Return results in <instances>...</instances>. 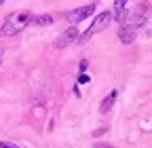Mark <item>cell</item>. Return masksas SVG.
<instances>
[{
    "label": "cell",
    "instance_id": "cell-1",
    "mask_svg": "<svg viewBox=\"0 0 152 148\" xmlns=\"http://www.w3.org/2000/svg\"><path fill=\"white\" fill-rule=\"evenodd\" d=\"M148 15H150V7L148 4H137L129 15H125V19L121 21V30H118V40L129 45L135 40L137 30L146 26L148 21Z\"/></svg>",
    "mask_w": 152,
    "mask_h": 148
},
{
    "label": "cell",
    "instance_id": "cell-2",
    "mask_svg": "<svg viewBox=\"0 0 152 148\" xmlns=\"http://www.w3.org/2000/svg\"><path fill=\"white\" fill-rule=\"evenodd\" d=\"M34 17L28 13V11H17V13H11L7 17V21L2 23V28H0V32L7 34V36H13V34H19L21 30H26L30 23H32Z\"/></svg>",
    "mask_w": 152,
    "mask_h": 148
},
{
    "label": "cell",
    "instance_id": "cell-3",
    "mask_svg": "<svg viewBox=\"0 0 152 148\" xmlns=\"http://www.w3.org/2000/svg\"><path fill=\"white\" fill-rule=\"evenodd\" d=\"M110 21H112V13H108V11H106V13H99V15H97V17H95V19L91 21V26L87 28V32L80 36L78 40H80V42H87V40L91 38V36H95L97 32L106 30V28L110 26Z\"/></svg>",
    "mask_w": 152,
    "mask_h": 148
},
{
    "label": "cell",
    "instance_id": "cell-4",
    "mask_svg": "<svg viewBox=\"0 0 152 148\" xmlns=\"http://www.w3.org/2000/svg\"><path fill=\"white\" fill-rule=\"evenodd\" d=\"M95 13V4H87V7H80V9H74L66 15V19L72 21V23H80L83 19H89V17Z\"/></svg>",
    "mask_w": 152,
    "mask_h": 148
},
{
    "label": "cell",
    "instance_id": "cell-5",
    "mask_svg": "<svg viewBox=\"0 0 152 148\" xmlns=\"http://www.w3.org/2000/svg\"><path fill=\"white\" fill-rule=\"evenodd\" d=\"M78 36H80V34H78V30H76V26H74V28H68V30L59 36V38L55 40V49H64V47L76 42V40H78Z\"/></svg>",
    "mask_w": 152,
    "mask_h": 148
},
{
    "label": "cell",
    "instance_id": "cell-6",
    "mask_svg": "<svg viewBox=\"0 0 152 148\" xmlns=\"http://www.w3.org/2000/svg\"><path fill=\"white\" fill-rule=\"evenodd\" d=\"M125 4H127V0H114L112 19H116V21H123L125 19Z\"/></svg>",
    "mask_w": 152,
    "mask_h": 148
},
{
    "label": "cell",
    "instance_id": "cell-7",
    "mask_svg": "<svg viewBox=\"0 0 152 148\" xmlns=\"http://www.w3.org/2000/svg\"><path fill=\"white\" fill-rule=\"evenodd\" d=\"M114 100H116V91H110V95H108V97L102 102V106H99V112H102V114H106L108 110L114 106Z\"/></svg>",
    "mask_w": 152,
    "mask_h": 148
},
{
    "label": "cell",
    "instance_id": "cell-8",
    "mask_svg": "<svg viewBox=\"0 0 152 148\" xmlns=\"http://www.w3.org/2000/svg\"><path fill=\"white\" fill-rule=\"evenodd\" d=\"M32 23H38V26H51V23H53V17H51V15H40V17H34Z\"/></svg>",
    "mask_w": 152,
    "mask_h": 148
},
{
    "label": "cell",
    "instance_id": "cell-9",
    "mask_svg": "<svg viewBox=\"0 0 152 148\" xmlns=\"http://www.w3.org/2000/svg\"><path fill=\"white\" fill-rule=\"evenodd\" d=\"M0 148H19V146L13 144V142H2V140H0Z\"/></svg>",
    "mask_w": 152,
    "mask_h": 148
},
{
    "label": "cell",
    "instance_id": "cell-10",
    "mask_svg": "<svg viewBox=\"0 0 152 148\" xmlns=\"http://www.w3.org/2000/svg\"><path fill=\"white\" fill-rule=\"evenodd\" d=\"M78 83H89V76H87V74H80V78H78Z\"/></svg>",
    "mask_w": 152,
    "mask_h": 148
},
{
    "label": "cell",
    "instance_id": "cell-11",
    "mask_svg": "<svg viewBox=\"0 0 152 148\" xmlns=\"http://www.w3.org/2000/svg\"><path fill=\"white\" fill-rule=\"evenodd\" d=\"M95 148H114L112 144H95Z\"/></svg>",
    "mask_w": 152,
    "mask_h": 148
},
{
    "label": "cell",
    "instance_id": "cell-12",
    "mask_svg": "<svg viewBox=\"0 0 152 148\" xmlns=\"http://www.w3.org/2000/svg\"><path fill=\"white\" fill-rule=\"evenodd\" d=\"M87 66H89V64H87V59H83V62H80V72H85V70H87Z\"/></svg>",
    "mask_w": 152,
    "mask_h": 148
},
{
    "label": "cell",
    "instance_id": "cell-13",
    "mask_svg": "<svg viewBox=\"0 0 152 148\" xmlns=\"http://www.w3.org/2000/svg\"><path fill=\"white\" fill-rule=\"evenodd\" d=\"M0 64H2V53H0Z\"/></svg>",
    "mask_w": 152,
    "mask_h": 148
}]
</instances>
